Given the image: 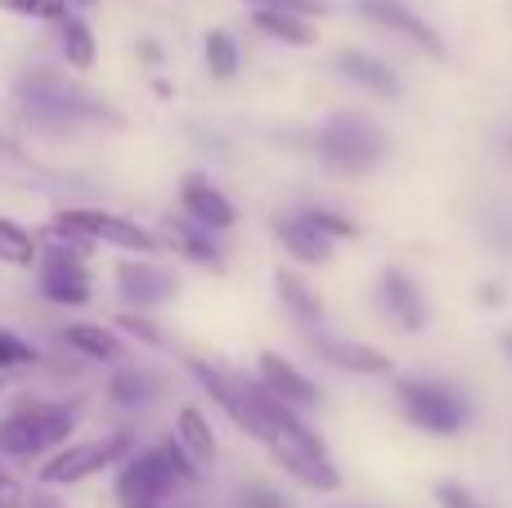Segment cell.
Wrapping results in <instances>:
<instances>
[{
    "label": "cell",
    "mask_w": 512,
    "mask_h": 508,
    "mask_svg": "<svg viewBox=\"0 0 512 508\" xmlns=\"http://www.w3.org/2000/svg\"><path fill=\"white\" fill-rule=\"evenodd\" d=\"M131 450H135L131 428H113V432H104V437H86V441H68V446L54 450V455L36 468V482H41L45 491H54V486L90 482L95 473L117 468Z\"/></svg>",
    "instance_id": "8992f818"
},
{
    "label": "cell",
    "mask_w": 512,
    "mask_h": 508,
    "mask_svg": "<svg viewBox=\"0 0 512 508\" xmlns=\"http://www.w3.org/2000/svg\"><path fill=\"white\" fill-rule=\"evenodd\" d=\"M59 342L68 351H77L81 360H95V365H122L126 360V342L113 324H63Z\"/></svg>",
    "instance_id": "e0dca14e"
},
{
    "label": "cell",
    "mask_w": 512,
    "mask_h": 508,
    "mask_svg": "<svg viewBox=\"0 0 512 508\" xmlns=\"http://www.w3.org/2000/svg\"><path fill=\"white\" fill-rule=\"evenodd\" d=\"M54 230L59 234H72V239L90 243V248H117V252H131V257H153L162 252V239L158 230L140 225L135 216H117V212H104V207H63L54 212Z\"/></svg>",
    "instance_id": "5b68a950"
},
{
    "label": "cell",
    "mask_w": 512,
    "mask_h": 508,
    "mask_svg": "<svg viewBox=\"0 0 512 508\" xmlns=\"http://www.w3.org/2000/svg\"><path fill=\"white\" fill-rule=\"evenodd\" d=\"M36 360H41V351L32 347L27 338H18V333L0 329V374H18V369H32Z\"/></svg>",
    "instance_id": "83f0119b"
},
{
    "label": "cell",
    "mask_w": 512,
    "mask_h": 508,
    "mask_svg": "<svg viewBox=\"0 0 512 508\" xmlns=\"http://www.w3.org/2000/svg\"><path fill=\"white\" fill-rule=\"evenodd\" d=\"M23 500H27L23 486H18L9 473H0V508H23Z\"/></svg>",
    "instance_id": "836d02e7"
},
{
    "label": "cell",
    "mask_w": 512,
    "mask_h": 508,
    "mask_svg": "<svg viewBox=\"0 0 512 508\" xmlns=\"http://www.w3.org/2000/svg\"><path fill=\"white\" fill-rule=\"evenodd\" d=\"M274 239H279V248L288 252L292 261H301V266H328V257H333V248H337V243H328L324 234H315L292 212L274 216Z\"/></svg>",
    "instance_id": "d6986e66"
},
{
    "label": "cell",
    "mask_w": 512,
    "mask_h": 508,
    "mask_svg": "<svg viewBox=\"0 0 512 508\" xmlns=\"http://www.w3.org/2000/svg\"><path fill=\"white\" fill-rule=\"evenodd\" d=\"M432 500L441 504V508H490L477 491H472V486L454 482V477H441V482H432Z\"/></svg>",
    "instance_id": "4dcf8cb0"
},
{
    "label": "cell",
    "mask_w": 512,
    "mask_h": 508,
    "mask_svg": "<svg viewBox=\"0 0 512 508\" xmlns=\"http://www.w3.org/2000/svg\"><path fill=\"white\" fill-rule=\"evenodd\" d=\"M113 279H117V293H122V302L131 306V311H158V306L176 302V293H180L176 275L153 257H122L113 266Z\"/></svg>",
    "instance_id": "30bf717a"
},
{
    "label": "cell",
    "mask_w": 512,
    "mask_h": 508,
    "mask_svg": "<svg viewBox=\"0 0 512 508\" xmlns=\"http://www.w3.org/2000/svg\"><path fill=\"white\" fill-rule=\"evenodd\" d=\"M373 297H378V311L391 320V329H400V333H423L427 320H432V306H427L418 279L400 266L382 270L378 284H373Z\"/></svg>",
    "instance_id": "8fae6325"
},
{
    "label": "cell",
    "mask_w": 512,
    "mask_h": 508,
    "mask_svg": "<svg viewBox=\"0 0 512 508\" xmlns=\"http://www.w3.org/2000/svg\"><path fill=\"white\" fill-rule=\"evenodd\" d=\"M292 216H297V221H306L315 234H324L328 243H351V239H360V225H355L346 212H337V207L301 203V207H292Z\"/></svg>",
    "instance_id": "d4e9b609"
},
{
    "label": "cell",
    "mask_w": 512,
    "mask_h": 508,
    "mask_svg": "<svg viewBox=\"0 0 512 508\" xmlns=\"http://www.w3.org/2000/svg\"><path fill=\"white\" fill-rule=\"evenodd\" d=\"M171 437H176V446L185 450V455L194 459V464L203 468V473L216 464V455H221L212 423H207V414L198 410V405H185V410L176 414V432H171Z\"/></svg>",
    "instance_id": "44dd1931"
},
{
    "label": "cell",
    "mask_w": 512,
    "mask_h": 508,
    "mask_svg": "<svg viewBox=\"0 0 512 508\" xmlns=\"http://www.w3.org/2000/svg\"><path fill=\"white\" fill-rule=\"evenodd\" d=\"M274 297L292 315V324H301L306 333L324 329V302L315 297V288L297 275V270H274Z\"/></svg>",
    "instance_id": "ac0fdd59"
},
{
    "label": "cell",
    "mask_w": 512,
    "mask_h": 508,
    "mask_svg": "<svg viewBox=\"0 0 512 508\" xmlns=\"http://www.w3.org/2000/svg\"><path fill=\"white\" fill-rule=\"evenodd\" d=\"M59 50H63V59H68V68H77V72H90L95 68V32H90V23L86 18H77V14H68L59 23Z\"/></svg>",
    "instance_id": "484cf974"
},
{
    "label": "cell",
    "mask_w": 512,
    "mask_h": 508,
    "mask_svg": "<svg viewBox=\"0 0 512 508\" xmlns=\"http://www.w3.org/2000/svg\"><path fill=\"white\" fill-rule=\"evenodd\" d=\"M140 59H144V63H162V45H153V41H140Z\"/></svg>",
    "instance_id": "8d00e7d4"
},
{
    "label": "cell",
    "mask_w": 512,
    "mask_h": 508,
    "mask_svg": "<svg viewBox=\"0 0 512 508\" xmlns=\"http://www.w3.org/2000/svg\"><path fill=\"white\" fill-rule=\"evenodd\" d=\"M68 5H95V0H68Z\"/></svg>",
    "instance_id": "ab89813d"
},
{
    "label": "cell",
    "mask_w": 512,
    "mask_h": 508,
    "mask_svg": "<svg viewBox=\"0 0 512 508\" xmlns=\"http://www.w3.org/2000/svg\"><path fill=\"white\" fill-rule=\"evenodd\" d=\"M499 351H504V356L512 360V329H504V333H499Z\"/></svg>",
    "instance_id": "74e56055"
},
{
    "label": "cell",
    "mask_w": 512,
    "mask_h": 508,
    "mask_svg": "<svg viewBox=\"0 0 512 508\" xmlns=\"http://www.w3.org/2000/svg\"><path fill=\"white\" fill-rule=\"evenodd\" d=\"M333 72L342 81H351V86H360L364 95H373V99H400V72L391 68L387 59L369 54V50H355V45L337 50L333 54Z\"/></svg>",
    "instance_id": "2e32d148"
},
{
    "label": "cell",
    "mask_w": 512,
    "mask_h": 508,
    "mask_svg": "<svg viewBox=\"0 0 512 508\" xmlns=\"http://www.w3.org/2000/svg\"><path fill=\"white\" fill-rule=\"evenodd\" d=\"M158 392L162 383L140 365H117L113 378H108V401L122 405V410H144V405L158 401Z\"/></svg>",
    "instance_id": "603a6c76"
},
{
    "label": "cell",
    "mask_w": 512,
    "mask_h": 508,
    "mask_svg": "<svg viewBox=\"0 0 512 508\" xmlns=\"http://www.w3.org/2000/svg\"><path fill=\"white\" fill-rule=\"evenodd\" d=\"M36 261H41V239H36L27 225L0 216V266L36 270Z\"/></svg>",
    "instance_id": "cb8c5ba5"
},
{
    "label": "cell",
    "mask_w": 512,
    "mask_h": 508,
    "mask_svg": "<svg viewBox=\"0 0 512 508\" xmlns=\"http://www.w3.org/2000/svg\"><path fill=\"white\" fill-rule=\"evenodd\" d=\"M504 149H508V158H512V135H504Z\"/></svg>",
    "instance_id": "f35d334b"
},
{
    "label": "cell",
    "mask_w": 512,
    "mask_h": 508,
    "mask_svg": "<svg viewBox=\"0 0 512 508\" xmlns=\"http://www.w3.org/2000/svg\"><path fill=\"white\" fill-rule=\"evenodd\" d=\"M391 396H396V410L405 414L418 432H427V437H463V432L472 428V419H477L472 396L463 392L459 383H450V378L400 374Z\"/></svg>",
    "instance_id": "3957f363"
},
{
    "label": "cell",
    "mask_w": 512,
    "mask_h": 508,
    "mask_svg": "<svg viewBox=\"0 0 512 508\" xmlns=\"http://www.w3.org/2000/svg\"><path fill=\"white\" fill-rule=\"evenodd\" d=\"M36 293H41L50 306L77 311V306L95 302V275H90L86 257H77L72 248L45 239L41 261H36Z\"/></svg>",
    "instance_id": "52a82bcc"
},
{
    "label": "cell",
    "mask_w": 512,
    "mask_h": 508,
    "mask_svg": "<svg viewBox=\"0 0 512 508\" xmlns=\"http://www.w3.org/2000/svg\"><path fill=\"white\" fill-rule=\"evenodd\" d=\"M189 374H194V383L203 387L207 396H212V405L225 414V419L234 423V428H243L252 441H261V446H270V428L261 423V414L252 410L248 392H243V378L230 374V369L212 365V360H189Z\"/></svg>",
    "instance_id": "ba28073f"
},
{
    "label": "cell",
    "mask_w": 512,
    "mask_h": 508,
    "mask_svg": "<svg viewBox=\"0 0 512 508\" xmlns=\"http://www.w3.org/2000/svg\"><path fill=\"white\" fill-rule=\"evenodd\" d=\"M203 468L176 446V437H162L158 446L131 450V455L117 464V482L113 495L122 508H162L180 486L203 482Z\"/></svg>",
    "instance_id": "6da1fadb"
},
{
    "label": "cell",
    "mask_w": 512,
    "mask_h": 508,
    "mask_svg": "<svg viewBox=\"0 0 512 508\" xmlns=\"http://www.w3.org/2000/svg\"><path fill=\"white\" fill-rule=\"evenodd\" d=\"M113 324H117V333H122V338H135V342H144V347H153V351H158V347H167V338H162V329H158V324H153L144 311H122Z\"/></svg>",
    "instance_id": "f546056e"
},
{
    "label": "cell",
    "mask_w": 512,
    "mask_h": 508,
    "mask_svg": "<svg viewBox=\"0 0 512 508\" xmlns=\"http://www.w3.org/2000/svg\"><path fill=\"white\" fill-rule=\"evenodd\" d=\"M252 27L261 36H270V41H279V45H297V50H306V45L319 41L315 18L288 14V9H252Z\"/></svg>",
    "instance_id": "7402d4cb"
},
{
    "label": "cell",
    "mask_w": 512,
    "mask_h": 508,
    "mask_svg": "<svg viewBox=\"0 0 512 508\" xmlns=\"http://www.w3.org/2000/svg\"><path fill=\"white\" fill-rule=\"evenodd\" d=\"M310 153L337 176H373L391 158V135L373 117L355 113V108H337L319 122Z\"/></svg>",
    "instance_id": "7a4b0ae2"
},
{
    "label": "cell",
    "mask_w": 512,
    "mask_h": 508,
    "mask_svg": "<svg viewBox=\"0 0 512 508\" xmlns=\"http://www.w3.org/2000/svg\"><path fill=\"white\" fill-rule=\"evenodd\" d=\"M180 216H189L194 225H203L207 234H225L239 225V207H234V198L225 194V189H216L207 176H198V171H189L185 180H180Z\"/></svg>",
    "instance_id": "9a60e30c"
},
{
    "label": "cell",
    "mask_w": 512,
    "mask_h": 508,
    "mask_svg": "<svg viewBox=\"0 0 512 508\" xmlns=\"http://www.w3.org/2000/svg\"><path fill=\"white\" fill-rule=\"evenodd\" d=\"M23 508H63L54 495H45V491H32V500H23Z\"/></svg>",
    "instance_id": "d590c367"
},
{
    "label": "cell",
    "mask_w": 512,
    "mask_h": 508,
    "mask_svg": "<svg viewBox=\"0 0 512 508\" xmlns=\"http://www.w3.org/2000/svg\"><path fill=\"white\" fill-rule=\"evenodd\" d=\"M162 243L180 252L185 261H198V266H221V248H216V234H207L203 225H194L189 216H167L158 230Z\"/></svg>",
    "instance_id": "ffe728a7"
},
{
    "label": "cell",
    "mask_w": 512,
    "mask_h": 508,
    "mask_svg": "<svg viewBox=\"0 0 512 508\" xmlns=\"http://www.w3.org/2000/svg\"><path fill=\"white\" fill-rule=\"evenodd\" d=\"M355 14L364 18V23L382 27V32L400 36V41H409L414 50H423L427 59H450V45H445V36L436 32L432 23H427L423 14H418L414 5H405V0H355Z\"/></svg>",
    "instance_id": "9c48e42d"
},
{
    "label": "cell",
    "mask_w": 512,
    "mask_h": 508,
    "mask_svg": "<svg viewBox=\"0 0 512 508\" xmlns=\"http://www.w3.org/2000/svg\"><path fill=\"white\" fill-rule=\"evenodd\" d=\"M256 383H261L274 401L292 405V410H301V414L324 410V387L301 365H292L288 356H279V351H261V356H256Z\"/></svg>",
    "instance_id": "7c38bea8"
},
{
    "label": "cell",
    "mask_w": 512,
    "mask_h": 508,
    "mask_svg": "<svg viewBox=\"0 0 512 508\" xmlns=\"http://www.w3.org/2000/svg\"><path fill=\"white\" fill-rule=\"evenodd\" d=\"M265 450H270V455L279 459L283 473L297 477L306 491H315V495L342 491V473H337V464H333V455H328V446H301V441L274 437Z\"/></svg>",
    "instance_id": "5bb4252c"
},
{
    "label": "cell",
    "mask_w": 512,
    "mask_h": 508,
    "mask_svg": "<svg viewBox=\"0 0 512 508\" xmlns=\"http://www.w3.org/2000/svg\"><path fill=\"white\" fill-rule=\"evenodd\" d=\"M5 14L36 18V23H63L68 18V0H0Z\"/></svg>",
    "instance_id": "f1b7e54d"
},
{
    "label": "cell",
    "mask_w": 512,
    "mask_h": 508,
    "mask_svg": "<svg viewBox=\"0 0 512 508\" xmlns=\"http://www.w3.org/2000/svg\"><path fill=\"white\" fill-rule=\"evenodd\" d=\"M203 63H207V72H212V81H234L239 77V63H243L239 41H234L225 27H212V32L203 36Z\"/></svg>",
    "instance_id": "4316f807"
},
{
    "label": "cell",
    "mask_w": 512,
    "mask_h": 508,
    "mask_svg": "<svg viewBox=\"0 0 512 508\" xmlns=\"http://www.w3.org/2000/svg\"><path fill=\"white\" fill-rule=\"evenodd\" d=\"M239 504H243V508H292V504L283 500L279 491H274V486H265V482H252V486H243Z\"/></svg>",
    "instance_id": "d6a6232c"
},
{
    "label": "cell",
    "mask_w": 512,
    "mask_h": 508,
    "mask_svg": "<svg viewBox=\"0 0 512 508\" xmlns=\"http://www.w3.org/2000/svg\"><path fill=\"white\" fill-rule=\"evenodd\" d=\"M81 423L77 401H23L0 419V459H50Z\"/></svg>",
    "instance_id": "277c9868"
},
{
    "label": "cell",
    "mask_w": 512,
    "mask_h": 508,
    "mask_svg": "<svg viewBox=\"0 0 512 508\" xmlns=\"http://www.w3.org/2000/svg\"><path fill=\"white\" fill-rule=\"evenodd\" d=\"M477 302H486V306H499V302H504V288H499V284H486V288H477Z\"/></svg>",
    "instance_id": "e575fe53"
},
{
    "label": "cell",
    "mask_w": 512,
    "mask_h": 508,
    "mask_svg": "<svg viewBox=\"0 0 512 508\" xmlns=\"http://www.w3.org/2000/svg\"><path fill=\"white\" fill-rule=\"evenodd\" d=\"M252 9H288V14L301 18H324L328 14V0H243Z\"/></svg>",
    "instance_id": "1f68e13d"
},
{
    "label": "cell",
    "mask_w": 512,
    "mask_h": 508,
    "mask_svg": "<svg viewBox=\"0 0 512 508\" xmlns=\"http://www.w3.org/2000/svg\"><path fill=\"white\" fill-rule=\"evenodd\" d=\"M310 351H315L324 365L342 369L351 378H391L396 374V360L387 356L382 347H369V342H355V338H342V333H306Z\"/></svg>",
    "instance_id": "4fadbf2b"
}]
</instances>
